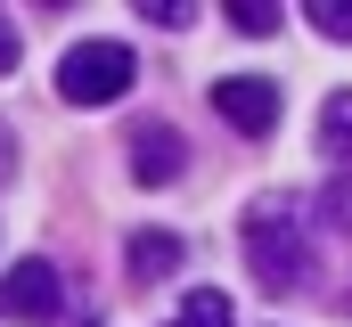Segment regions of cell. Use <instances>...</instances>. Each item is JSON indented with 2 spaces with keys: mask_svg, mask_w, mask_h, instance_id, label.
Segmentation results:
<instances>
[{
  "mask_svg": "<svg viewBox=\"0 0 352 327\" xmlns=\"http://www.w3.org/2000/svg\"><path fill=\"white\" fill-rule=\"evenodd\" d=\"M246 270H254L263 295H303L320 278V253H311V238H303V221H295L287 196H263L246 213Z\"/></svg>",
  "mask_w": 352,
  "mask_h": 327,
  "instance_id": "cell-1",
  "label": "cell"
},
{
  "mask_svg": "<svg viewBox=\"0 0 352 327\" xmlns=\"http://www.w3.org/2000/svg\"><path fill=\"white\" fill-rule=\"evenodd\" d=\"M140 74V58L123 49V41H74L66 58H58V90L74 98V106H115L123 90Z\"/></svg>",
  "mask_w": 352,
  "mask_h": 327,
  "instance_id": "cell-2",
  "label": "cell"
},
{
  "mask_svg": "<svg viewBox=\"0 0 352 327\" xmlns=\"http://www.w3.org/2000/svg\"><path fill=\"white\" fill-rule=\"evenodd\" d=\"M66 311V286H58V262L25 253L8 278H0V319H58Z\"/></svg>",
  "mask_w": 352,
  "mask_h": 327,
  "instance_id": "cell-3",
  "label": "cell"
},
{
  "mask_svg": "<svg viewBox=\"0 0 352 327\" xmlns=\"http://www.w3.org/2000/svg\"><path fill=\"white\" fill-rule=\"evenodd\" d=\"M213 106H221V123L246 131V139H270V131H278V82H263V74L213 82Z\"/></svg>",
  "mask_w": 352,
  "mask_h": 327,
  "instance_id": "cell-4",
  "label": "cell"
},
{
  "mask_svg": "<svg viewBox=\"0 0 352 327\" xmlns=\"http://www.w3.org/2000/svg\"><path fill=\"white\" fill-rule=\"evenodd\" d=\"M180 164H188V148H180L173 123H140V131H131V180H140V188L180 180Z\"/></svg>",
  "mask_w": 352,
  "mask_h": 327,
  "instance_id": "cell-5",
  "label": "cell"
},
{
  "mask_svg": "<svg viewBox=\"0 0 352 327\" xmlns=\"http://www.w3.org/2000/svg\"><path fill=\"white\" fill-rule=\"evenodd\" d=\"M180 270V238H164V229H140L131 238V278L140 286H156V278H173Z\"/></svg>",
  "mask_w": 352,
  "mask_h": 327,
  "instance_id": "cell-6",
  "label": "cell"
},
{
  "mask_svg": "<svg viewBox=\"0 0 352 327\" xmlns=\"http://www.w3.org/2000/svg\"><path fill=\"white\" fill-rule=\"evenodd\" d=\"M320 156H336L352 172V90H336V98L320 106Z\"/></svg>",
  "mask_w": 352,
  "mask_h": 327,
  "instance_id": "cell-7",
  "label": "cell"
},
{
  "mask_svg": "<svg viewBox=\"0 0 352 327\" xmlns=\"http://www.w3.org/2000/svg\"><path fill=\"white\" fill-rule=\"evenodd\" d=\"M164 327H230V295L221 286H188L180 319H164Z\"/></svg>",
  "mask_w": 352,
  "mask_h": 327,
  "instance_id": "cell-8",
  "label": "cell"
},
{
  "mask_svg": "<svg viewBox=\"0 0 352 327\" xmlns=\"http://www.w3.org/2000/svg\"><path fill=\"white\" fill-rule=\"evenodd\" d=\"M230 25L263 41V33H278V8H270V0H230Z\"/></svg>",
  "mask_w": 352,
  "mask_h": 327,
  "instance_id": "cell-9",
  "label": "cell"
},
{
  "mask_svg": "<svg viewBox=\"0 0 352 327\" xmlns=\"http://www.w3.org/2000/svg\"><path fill=\"white\" fill-rule=\"evenodd\" d=\"M303 16H311V25H320L328 41H352V0H311Z\"/></svg>",
  "mask_w": 352,
  "mask_h": 327,
  "instance_id": "cell-10",
  "label": "cell"
},
{
  "mask_svg": "<svg viewBox=\"0 0 352 327\" xmlns=\"http://www.w3.org/2000/svg\"><path fill=\"white\" fill-rule=\"evenodd\" d=\"M320 213H328V229L352 238V180H328V188H320Z\"/></svg>",
  "mask_w": 352,
  "mask_h": 327,
  "instance_id": "cell-11",
  "label": "cell"
},
{
  "mask_svg": "<svg viewBox=\"0 0 352 327\" xmlns=\"http://www.w3.org/2000/svg\"><path fill=\"white\" fill-rule=\"evenodd\" d=\"M16 49H25V41H16V25L0 16V74H16Z\"/></svg>",
  "mask_w": 352,
  "mask_h": 327,
  "instance_id": "cell-12",
  "label": "cell"
},
{
  "mask_svg": "<svg viewBox=\"0 0 352 327\" xmlns=\"http://www.w3.org/2000/svg\"><path fill=\"white\" fill-rule=\"evenodd\" d=\"M16 172V139H8V123H0V180Z\"/></svg>",
  "mask_w": 352,
  "mask_h": 327,
  "instance_id": "cell-13",
  "label": "cell"
}]
</instances>
